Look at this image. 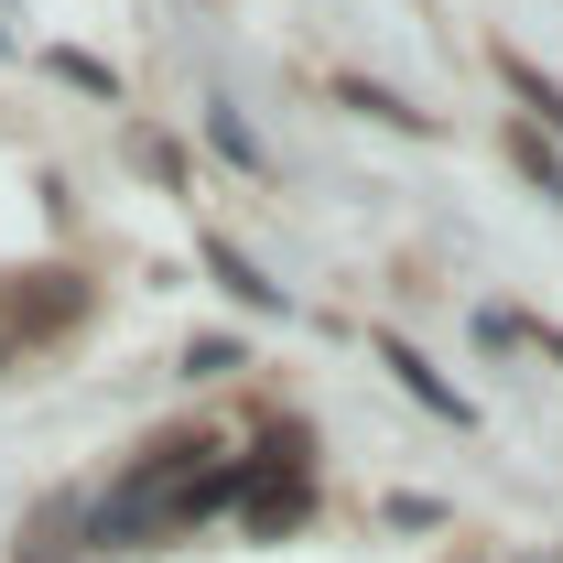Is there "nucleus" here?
Wrapping results in <instances>:
<instances>
[{
  "label": "nucleus",
  "instance_id": "obj_1",
  "mask_svg": "<svg viewBox=\"0 0 563 563\" xmlns=\"http://www.w3.org/2000/svg\"><path fill=\"white\" fill-rule=\"evenodd\" d=\"M498 76H509V87H520V98H531V109H542V120L563 131V87H553L542 66H520V55H498Z\"/></svg>",
  "mask_w": 563,
  "mask_h": 563
},
{
  "label": "nucleus",
  "instance_id": "obj_2",
  "mask_svg": "<svg viewBox=\"0 0 563 563\" xmlns=\"http://www.w3.org/2000/svg\"><path fill=\"white\" fill-rule=\"evenodd\" d=\"M390 368H401V379H412V390H422V401H433L444 422H466V401H455V390H444V379H433V368H422L412 347H390Z\"/></svg>",
  "mask_w": 563,
  "mask_h": 563
},
{
  "label": "nucleus",
  "instance_id": "obj_3",
  "mask_svg": "<svg viewBox=\"0 0 563 563\" xmlns=\"http://www.w3.org/2000/svg\"><path fill=\"white\" fill-rule=\"evenodd\" d=\"M0 44H11V33H0Z\"/></svg>",
  "mask_w": 563,
  "mask_h": 563
}]
</instances>
